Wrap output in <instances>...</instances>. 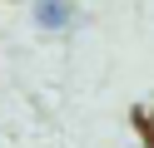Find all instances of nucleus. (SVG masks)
Masks as SVG:
<instances>
[{
    "label": "nucleus",
    "mask_w": 154,
    "mask_h": 148,
    "mask_svg": "<svg viewBox=\"0 0 154 148\" xmlns=\"http://www.w3.org/2000/svg\"><path fill=\"white\" fill-rule=\"evenodd\" d=\"M35 20H40V30H65L70 25V5L65 0H35Z\"/></svg>",
    "instance_id": "1"
}]
</instances>
